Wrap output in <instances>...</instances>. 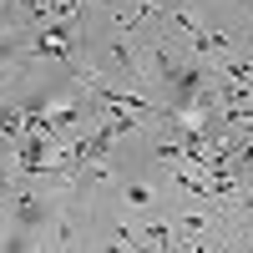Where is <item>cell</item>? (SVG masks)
Returning <instances> with one entry per match:
<instances>
[{
	"mask_svg": "<svg viewBox=\"0 0 253 253\" xmlns=\"http://www.w3.org/2000/svg\"><path fill=\"white\" fill-rule=\"evenodd\" d=\"M117 198H122V208H132V213H152L162 193H157L152 182H142V177H122L117 182Z\"/></svg>",
	"mask_w": 253,
	"mask_h": 253,
	"instance_id": "1",
	"label": "cell"
}]
</instances>
